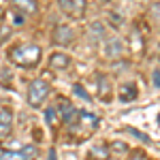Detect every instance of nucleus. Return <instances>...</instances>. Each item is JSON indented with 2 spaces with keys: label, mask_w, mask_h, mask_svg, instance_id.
Masks as SVG:
<instances>
[{
  "label": "nucleus",
  "mask_w": 160,
  "mask_h": 160,
  "mask_svg": "<svg viewBox=\"0 0 160 160\" xmlns=\"http://www.w3.org/2000/svg\"><path fill=\"white\" fill-rule=\"evenodd\" d=\"M41 60H43V49L34 43L19 45V47L11 49V62L19 68H34L41 64Z\"/></svg>",
  "instance_id": "f257e3e1"
},
{
  "label": "nucleus",
  "mask_w": 160,
  "mask_h": 160,
  "mask_svg": "<svg viewBox=\"0 0 160 160\" xmlns=\"http://www.w3.org/2000/svg\"><path fill=\"white\" fill-rule=\"evenodd\" d=\"M51 88L47 81H43V79H34V81H30V88H28V105L30 107H38V105H43L47 96H49Z\"/></svg>",
  "instance_id": "f03ea898"
},
{
  "label": "nucleus",
  "mask_w": 160,
  "mask_h": 160,
  "mask_svg": "<svg viewBox=\"0 0 160 160\" xmlns=\"http://www.w3.org/2000/svg\"><path fill=\"white\" fill-rule=\"evenodd\" d=\"M37 156L34 145H24L22 149H4L0 154V160H32Z\"/></svg>",
  "instance_id": "7ed1b4c3"
},
{
  "label": "nucleus",
  "mask_w": 160,
  "mask_h": 160,
  "mask_svg": "<svg viewBox=\"0 0 160 160\" xmlns=\"http://www.w3.org/2000/svg\"><path fill=\"white\" fill-rule=\"evenodd\" d=\"M53 43L56 45H62V47H66V45H71L73 43V38H75V32H73V28L71 26H56V30H53Z\"/></svg>",
  "instance_id": "20e7f679"
},
{
  "label": "nucleus",
  "mask_w": 160,
  "mask_h": 160,
  "mask_svg": "<svg viewBox=\"0 0 160 160\" xmlns=\"http://www.w3.org/2000/svg\"><path fill=\"white\" fill-rule=\"evenodd\" d=\"M102 51H105V56L107 58H111V60H115V58H120L124 53V43L122 38L118 37H111L105 41V45H102Z\"/></svg>",
  "instance_id": "39448f33"
},
{
  "label": "nucleus",
  "mask_w": 160,
  "mask_h": 160,
  "mask_svg": "<svg viewBox=\"0 0 160 160\" xmlns=\"http://www.w3.org/2000/svg\"><path fill=\"white\" fill-rule=\"evenodd\" d=\"M13 130V111L11 109H0V139L9 137Z\"/></svg>",
  "instance_id": "423d86ee"
},
{
  "label": "nucleus",
  "mask_w": 160,
  "mask_h": 160,
  "mask_svg": "<svg viewBox=\"0 0 160 160\" xmlns=\"http://www.w3.org/2000/svg\"><path fill=\"white\" fill-rule=\"evenodd\" d=\"M60 9L68 15H83L86 0H60Z\"/></svg>",
  "instance_id": "0eeeda50"
},
{
  "label": "nucleus",
  "mask_w": 160,
  "mask_h": 160,
  "mask_svg": "<svg viewBox=\"0 0 160 160\" xmlns=\"http://www.w3.org/2000/svg\"><path fill=\"white\" fill-rule=\"evenodd\" d=\"M49 66L56 68V71H64V68L71 66V58L66 53H62V51H56V53H51V58H49Z\"/></svg>",
  "instance_id": "6e6552de"
},
{
  "label": "nucleus",
  "mask_w": 160,
  "mask_h": 160,
  "mask_svg": "<svg viewBox=\"0 0 160 160\" xmlns=\"http://www.w3.org/2000/svg\"><path fill=\"white\" fill-rule=\"evenodd\" d=\"M60 113H62V120H64L66 124H75L77 118H79V111L75 109L71 102H66V100L60 102Z\"/></svg>",
  "instance_id": "1a4fd4ad"
},
{
  "label": "nucleus",
  "mask_w": 160,
  "mask_h": 160,
  "mask_svg": "<svg viewBox=\"0 0 160 160\" xmlns=\"http://www.w3.org/2000/svg\"><path fill=\"white\" fill-rule=\"evenodd\" d=\"M88 156H90L92 160H107V158H111L109 145H107V143H96V145H92V148H90Z\"/></svg>",
  "instance_id": "9d476101"
},
{
  "label": "nucleus",
  "mask_w": 160,
  "mask_h": 160,
  "mask_svg": "<svg viewBox=\"0 0 160 160\" xmlns=\"http://www.w3.org/2000/svg\"><path fill=\"white\" fill-rule=\"evenodd\" d=\"M98 96L102 100H109L111 98V83L105 75H98Z\"/></svg>",
  "instance_id": "9b49d317"
},
{
  "label": "nucleus",
  "mask_w": 160,
  "mask_h": 160,
  "mask_svg": "<svg viewBox=\"0 0 160 160\" xmlns=\"http://www.w3.org/2000/svg\"><path fill=\"white\" fill-rule=\"evenodd\" d=\"M137 98V86L135 83H126V86H122V90H120V100L122 102H130V100Z\"/></svg>",
  "instance_id": "f8f14e48"
},
{
  "label": "nucleus",
  "mask_w": 160,
  "mask_h": 160,
  "mask_svg": "<svg viewBox=\"0 0 160 160\" xmlns=\"http://www.w3.org/2000/svg\"><path fill=\"white\" fill-rule=\"evenodd\" d=\"M102 38H105V28H102L100 22H94V24L90 26V41L92 43H98Z\"/></svg>",
  "instance_id": "ddd939ff"
},
{
  "label": "nucleus",
  "mask_w": 160,
  "mask_h": 160,
  "mask_svg": "<svg viewBox=\"0 0 160 160\" xmlns=\"http://www.w3.org/2000/svg\"><path fill=\"white\" fill-rule=\"evenodd\" d=\"M109 154L111 156H126L128 154V145L124 141H113L109 145Z\"/></svg>",
  "instance_id": "4468645a"
},
{
  "label": "nucleus",
  "mask_w": 160,
  "mask_h": 160,
  "mask_svg": "<svg viewBox=\"0 0 160 160\" xmlns=\"http://www.w3.org/2000/svg\"><path fill=\"white\" fill-rule=\"evenodd\" d=\"M79 120L90 126V128H96L98 126V115H94V113H90V111H79Z\"/></svg>",
  "instance_id": "2eb2a0df"
},
{
  "label": "nucleus",
  "mask_w": 160,
  "mask_h": 160,
  "mask_svg": "<svg viewBox=\"0 0 160 160\" xmlns=\"http://www.w3.org/2000/svg\"><path fill=\"white\" fill-rule=\"evenodd\" d=\"M15 9H26V11H37V4L32 2V0H22V2H17L15 4Z\"/></svg>",
  "instance_id": "dca6fc26"
},
{
  "label": "nucleus",
  "mask_w": 160,
  "mask_h": 160,
  "mask_svg": "<svg viewBox=\"0 0 160 160\" xmlns=\"http://www.w3.org/2000/svg\"><path fill=\"white\" fill-rule=\"evenodd\" d=\"M132 49L143 51V38H139V32H132Z\"/></svg>",
  "instance_id": "f3484780"
},
{
  "label": "nucleus",
  "mask_w": 160,
  "mask_h": 160,
  "mask_svg": "<svg viewBox=\"0 0 160 160\" xmlns=\"http://www.w3.org/2000/svg\"><path fill=\"white\" fill-rule=\"evenodd\" d=\"M45 120H47V124H56L58 113H56V109H53V107H49V109L45 111Z\"/></svg>",
  "instance_id": "a211bd4d"
},
{
  "label": "nucleus",
  "mask_w": 160,
  "mask_h": 160,
  "mask_svg": "<svg viewBox=\"0 0 160 160\" xmlns=\"http://www.w3.org/2000/svg\"><path fill=\"white\" fill-rule=\"evenodd\" d=\"M73 90H75V94H77V96H81V98L90 100V94H88L86 90H83V86H81V83H75V86H73Z\"/></svg>",
  "instance_id": "6ab92c4d"
},
{
  "label": "nucleus",
  "mask_w": 160,
  "mask_h": 160,
  "mask_svg": "<svg viewBox=\"0 0 160 160\" xmlns=\"http://www.w3.org/2000/svg\"><path fill=\"white\" fill-rule=\"evenodd\" d=\"M13 17H15V19H13V24H15V26H22L26 22V19H24V13H22V15H17V13H15V9H13Z\"/></svg>",
  "instance_id": "aec40b11"
},
{
  "label": "nucleus",
  "mask_w": 160,
  "mask_h": 160,
  "mask_svg": "<svg viewBox=\"0 0 160 160\" xmlns=\"http://www.w3.org/2000/svg\"><path fill=\"white\" fill-rule=\"evenodd\" d=\"M128 132H132V135H137V137H141V141H145V143H149V137L148 135H141L139 130H135V128H126Z\"/></svg>",
  "instance_id": "412c9836"
},
{
  "label": "nucleus",
  "mask_w": 160,
  "mask_h": 160,
  "mask_svg": "<svg viewBox=\"0 0 160 160\" xmlns=\"http://www.w3.org/2000/svg\"><path fill=\"white\" fill-rule=\"evenodd\" d=\"M152 13H154V17L160 22V2H154L152 4Z\"/></svg>",
  "instance_id": "4be33fe9"
},
{
  "label": "nucleus",
  "mask_w": 160,
  "mask_h": 160,
  "mask_svg": "<svg viewBox=\"0 0 160 160\" xmlns=\"http://www.w3.org/2000/svg\"><path fill=\"white\" fill-rule=\"evenodd\" d=\"M152 81H154V86H156V88H160V71H158V68L152 73Z\"/></svg>",
  "instance_id": "5701e85b"
},
{
  "label": "nucleus",
  "mask_w": 160,
  "mask_h": 160,
  "mask_svg": "<svg viewBox=\"0 0 160 160\" xmlns=\"http://www.w3.org/2000/svg\"><path fill=\"white\" fill-rule=\"evenodd\" d=\"M128 160H145V154L141 149H137V152H132V158H128Z\"/></svg>",
  "instance_id": "b1692460"
},
{
  "label": "nucleus",
  "mask_w": 160,
  "mask_h": 160,
  "mask_svg": "<svg viewBox=\"0 0 160 160\" xmlns=\"http://www.w3.org/2000/svg\"><path fill=\"white\" fill-rule=\"evenodd\" d=\"M49 160H56V149H49Z\"/></svg>",
  "instance_id": "393cba45"
}]
</instances>
